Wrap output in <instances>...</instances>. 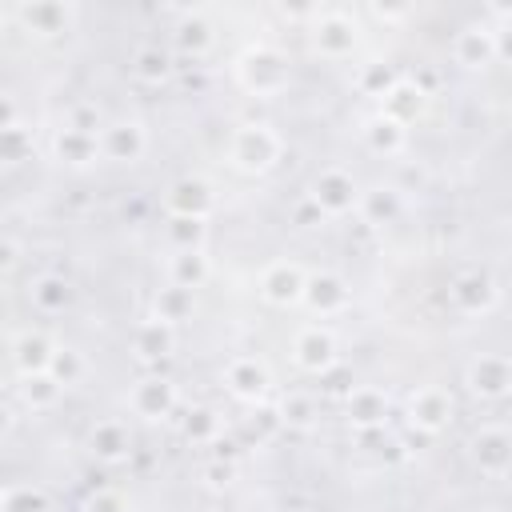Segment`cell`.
<instances>
[{
	"mask_svg": "<svg viewBox=\"0 0 512 512\" xmlns=\"http://www.w3.org/2000/svg\"><path fill=\"white\" fill-rule=\"evenodd\" d=\"M232 76L248 96L272 100V96H284L292 88V60H288L284 48H276L268 40H256L232 60Z\"/></svg>",
	"mask_w": 512,
	"mask_h": 512,
	"instance_id": "obj_1",
	"label": "cell"
},
{
	"mask_svg": "<svg viewBox=\"0 0 512 512\" xmlns=\"http://www.w3.org/2000/svg\"><path fill=\"white\" fill-rule=\"evenodd\" d=\"M224 156L236 172L244 176H264L280 164L284 156V136L268 124V120H244L228 132V144H224Z\"/></svg>",
	"mask_w": 512,
	"mask_h": 512,
	"instance_id": "obj_2",
	"label": "cell"
},
{
	"mask_svg": "<svg viewBox=\"0 0 512 512\" xmlns=\"http://www.w3.org/2000/svg\"><path fill=\"white\" fill-rule=\"evenodd\" d=\"M308 40H312V52L320 60H348L360 44V28L356 20L344 12V8H316L312 12V24H308Z\"/></svg>",
	"mask_w": 512,
	"mask_h": 512,
	"instance_id": "obj_3",
	"label": "cell"
},
{
	"mask_svg": "<svg viewBox=\"0 0 512 512\" xmlns=\"http://www.w3.org/2000/svg\"><path fill=\"white\" fill-rule=\"evenodd\" d=\"M356 196H360L356 176H352L348 168H340V164H328V168H320V172L312 176L304 200H308L324 220H340V216L356 212Z\"/></svg>",
	"mask_w": 512,
	"mask_h": 512,
	"instance_id": "obj_4",
	"label": "cell"
},
{
	"mask_svg": "<svg viewBox=\"0 0 512 512\" xmlns=\"http://www.w3.org/2000/svg\"><path fill=\"white\" fill-rule=\"evenodd\" d=\"M404 416H408V428H416L420 436H440L456 416V396L444 384H420L408 392Z\"/></svg>",
	"mask_w": 512,
	"mask_h": 512,
	"instance_id": "obj_5",
	"label": "cell"
},
{
	"mask_svg": "<svg viewBox=\"0 0 512 512\" xmlns=\"http://www.w3.org/2000/svg\"><path fill=\"white\" fill-rule=\"evenodd\" d=\"M340 360V340L328 324H304L292 336V364L304 376H328Z\"/></svg>",
	"mask_w": 512,
	"mask_h": 512,
	"instance_id": "obj_6",
	"label": "cell"
},
{
	"mask_svg": "<svg viewBox=\"0 0 512 512\" xmlns=\"http://www.w3.org/2000/svg\"><path fill=\"white\" fill-rule=\"evenodd\" d=\"M504 24H484V20H472L464 24L456 36H452V60L468 72L476 68H488L492 60L504 56V40H500Z\"/></svg>",
	"mask_w": 512,
	"mask_h": 512,
	"instance_id": "obj_7",
	"label": "cell"
},
{
	"mask_svg": "<svg viewBox=\"0 0 512 512\" xmlns=\"http://www.w3.org/2000/svg\"><path fill=\"white\" fill-rule=\"evenodd\" d=\"M468 456L480 468V476L488 480H508L512 468V436L504 424H480L468 440Z\"/></svg>",
	"mask_w": 512,
	"mask_h": 512,
	"instance_id": "obj_8",
	"label": "cell"
},
{
	"mask_svg": "<svg viewBox=\"0 0 512 512\" xmlns=\"http://www.w3.org/2000/svg\"><path fill=\"white\" fill-rule=\"evenodd\" d=\"M124 404H128L132 416L156 424V420H168V416L176 412L180 392H176V380H172V376H140V380L128 388Z\"/></svg>",
	"mask_w": 512,
	"mask_h": 512,
	"instance_id": "obj_9",
	"label": "cell"
},
{
	"mask_svg": "<svg viewBox=\"0 0 512 512\" xmlns=\"http://www.w3.org/2000/svg\"><path fill=\"white\" fill-rule=\"evenodd\" d=\"M464 384L476 400H504L512 392V364L504 352H480L464 364Z\"/></svg>",
	"mask_w": 512,
	"mask_h": 512,
	"instance_id": "obj_10",
	"label": "cell"
},
{
	"mask_svg": "<svg viewBox=\"0 0 512 512\" xmlns=\"http://www.w3.org/2000/svg\"><path fill=\"white\" fill-rule=\"evenodd\" d=\"M76 4H64V0H32V4H16L12 8V20L28 32V36H40V40H52V36H64L76 20Z\"/></svg>",
	"mask_w": 512,
	"mask_h": 512,
	"instance_id": "obj_11",
	"label": "cell"
},
{
	"mask_svg": "<svg viewBox=\"0 0 512 512\" xmlns=\"http://www.w3.org/2000/svg\"><path fill=\"white\" fill-rule=\"evenodd\" d=\"M96 148H100V160H112V164H136L144 152H148V128L132 116L124 120H112L96 132Z\"/></svg>",
	"mask_w": 512,
	"mask_h": 512,
	"instance_id": "obj_12",
	"label": "cell"
},
{
	"mask_svg": "<svg viewBox=\"0 0 512 512\" xmlns=\"http://www.w3.org/2000/svg\"><path fill=\"white\" fill-rule=\"evenodd\" d=\"M164 208H168V216H184V220L208 224V216L216 212V192H212V184L200 180V176H180V180L168 184Z\"/></svg>",
	"mask_w": 512,
	"mask_h": 512,
	"instance_id": "obj_13",
	"label": "cell"
},
{
	"mask_svg": "<svg viewBox=\"0 0 512 512\" xmlns=\"http://www.w3.org/2000/svg\"><path fill=\"white\" fill-rule=\"evenodd\" d=\"M448 304L460 316H488L500 304V288H496V280L488 272H460L448 284Z\"/></svg>",
	"mask_w": 512,
	"mask_h": 512,
	"instance_id": "obj_14",
	"label": "cell"
},
{
	"mask_svg": "<svg viewBox=\"0 0 512 512\" xmlns=\"http://www.w3.org/2000/svg\"><path fill=\"white\" fill-rule=\"evenodd\" d=\"M224 388L244 404H264V396L272 392V372L260 356H232L224 364Z\"/></svg>",
	"mask_w": 512,
	"mask_h": 512,
	"instance_id": "obj_15",
	"label": "cell"
},
{
	"mask_svg": "<svg viewBox=\"0 0 512 512\" xmlns=\"http://www.w3.org/2000/svg\"><path fill=\"white\" fill-rule=\"evenodd\" d=\"M300 304L312 312V316H340L348 304H352V288L340 272H308L304 280V296Z\"/></svg>",
	"mask_w": 512,
	"mask_h": 512,
	"instance_id": "obj_16",
	"label": "cell"
},
{
	"mask_svg": "<svg viewBox=\"0 0 512 512\" xmlns=\"http://www.w3.org/2000/svg\"><path fill=\"white\" fill-rule=\"evenodd\" d=\"M304 280L308 272L296 264V260H272L264 272H260V296L272 304V308H296L300 296H304Z\"/></svg>",
	"mask_w": 512,
	"mask_h": 512,
	"instance_id": "obj_17",
	"label": "cell"
},
{
	"mask_svg": "<svg viewBox=\"0 0 512 512\" xmlns=\"http://www.w3.org/2000/svg\"><path fill=\"white\" fill-rule=\"evenodd\" d=\"M392 404H388V392L376 388V384H356L348 388L344 396V420L356 428V432H380L384 420H388Z\"/></svg>",
	"mask_w": 512,
	"mask_h": 512,
	"instance_id": "obj_18",
	"label": "cell"
},
{
	"mask_svg": "<svg viewBox=\"0 0 512 512\" xmlns=\"http://www.w3.org/2000/svg\"><path fill=\"white\" fill-rule=\"evenodd\" d=\"M88 452L104 464H124L132 456V428L120 416H104L88 428Z\"/></svg>",
	"mask_w": 512,
	"mask_h": 512,
	"instance_id": "obj_19",
	"label": "cell"
},
{
	"mask_svg": "<svg viewBox=\"0 0 512 512\" xmlns=\"http://www.w3.org/2000/svg\"><path fill=\"white\" fill-rule=\"evenodd\" d=\"M172 348H176V328L164 324V320H156V316L140 320V324L132 328V336H128V352H132L136 360H144V364L168 360Z\"/></svg>",
	"mask_w": 512,
	"mask_h": 512,
	"instance_id": "obj_20",
	"label": "cell"
},
{
	"mask_svg": "<svg viewBox=\"0 0 512 512\" xmlns=\"http://www.w3.org/2000/svg\"><path fill=\"white\" fill-rule=\"evenodd\" d=\"M360 140H364V148H368L372 156L392 160V156H400V152L408 148V128H404L400 120L384 116V112H372V116L360 124Z\"/></svg>",
	"mask_w": 512,
	"mask_h": 512,
	"instance_id": "obj_21",
	"label": "cell"
},
{
	"mask_svg": "<svg viewBox=\"0 0 512 512\" xmlns=\"http://www.w3.org/2000/svg\"><path fill=\"white\" fill-rule=\"evenodd\" d=\"M212 44H216V32H212V24L204 20V12H200V8H180V24L172 28V48H176L180 56L200 60L204 52H212Z\"/></svg>",
	"mask_w": 512,
	"mask_h": 512,
	"instance_id": "obj_22",
	"label": "cell"
},
{
	"mask_svg": "<svg viewBox=\"0 0 512 512\" xmlns=\"http://www.w3.org/2000/svg\"><path fill=\"white\" fill-rule=\"evenodd\" d=\"M164 276H168V284L196 292V288H204V284H208V276H212V260H208V252H204V248L168 252V260H164Z\"/></svg>",
	"mask_w": 512,
	"mask_h": 512,
	"instance_id": "obj_23",
	"label": "cell"
},
{
	"mask_svg": "<svg viewBox=\"0 0 512 512\" xmlns=\"http://www.w3.org/2000/svg\"><path fill=\"white\" fill-rule=\"evenodd\" d=\"M400 208H404V200H400V192L392 184H372V188H360V196H356V212L372 228L392 224L400 216Z\"/></svg>",
	"mask_w": 512,
	"mask_h": 512,
	"instance_id": "obj_24",
	"label": "cell"
},
{
	"mask_svg": "<svg viewBox=\"0 0 512 512\" xmlns=\"http://www.w3.org/2000/svg\"><path fill=\"white\" fill-rule=\"evenodd\" d=\"M52 156L68 168H88L100 160V148H96V136H84V132H72V128H56L52 136Z\"/></svg>",
	"mask_w": 512,
	"mask_h": 512,
	"instance_id": "obj_25",
	"label": "cell"
},
{
	"mask_svg": "<svg viewBox=\"0 0 512 512\" xmlns=\"http://www.w3.org/2000/svg\"><path fill=\"white\" fill-rule=\"evenodd\" d=\"M52 340L44 332H20L12 340V364L20 376H36V372H48V360H52Z\"/></svg>",
	"mask_w": 512,
	"mask_h": 512,
	"instance_id": "obj_26",
	"label": "cell"
},
{
	"mask_svg": "<svg viewBox=\"0 0 512 512\" xmlns=\"http://www.w3.org/2000/svg\"><path fill=\"white\" fill-rule=\"evenodd\" d=\"M172 72H176L172 52H168V48H160V44H140V48L132 52V76H136L140 84L160 88V84H168V80H172Z\"/></svg>",
	"mask_w": 512,
	"mask_h": 512,
	"instance_id": "obj_27",
	"label": "cell"
},
{
	"mask_svg": "<svg viewBox=\"0 0 512 512\" xmlns=\"http://www.w3.org/2000/svg\"><path fill=\"white\" fill-rule=\"evenodd\" d=\"M28 300H32L36 312L56 316V312H64L72 304V284L64 276H56V272H44V276L28 280Z\"/></svg>",
	"mask_w": 512,
	"mask_h": 512,
	"instance_id": "obj_28",
	"label": "cell"
},
{
	"mask_svg": "<svg viewBox=\"0 0 512 512\" xmlns=\"http://www.w3.org/2000/svg\"><path fill=\"white\" fill-rule=\"evenodd\" d=\"M152 316L164 320V324H172V328H180L184 320L196 316V292L176 288V284H164V288L152 296Z\"/></svg>",
	"mask_w": 512,
	"mask_h": 512,
	"instance_id": "obj_29",
	"label": "cell"
},
{
	"mask_svg": "<svg viewBox=\"0 0 512 512\" xmlns=\"http://www.w3.org/2000/svg\"><path fill=\"white\" fill-rule=\"evenodd\" d=\"M400 80H404V76H400L388 60H368V64H360L356 76H352L356 92H360V96H372V100H384Z\"/></svg>",
	"mask_w": 512,
	"mask_h": 512,
	"instance_id": "obj_30",
	"label": "cell"
},
{
	"mask_svg": "<svg viewBox=\"0 0 512 512\" xmlns=\"http://www.w3.org/2000/svg\"><path fill=\"white\" fill-rule=\"evenodd\" d=\"M424 104H428V96H424L412 80H400V84L380 100V112H384V116H392V120H400V124L408 128V124L424 112Z\"/></svg>",
	"mask_w": 512,
	"mask_h": 512,
	"instance_id": "obj_31",
	"label": "cell"
},
{
	"mask_svg": "<svg viewBox=\"0 0 512 512\" xmlns=\"http://www.w3.org/2000/svg\"><path fill=\"white\" fill-rule=\"evenodd\" d=\"M48 376H52L64 392L76 388V384L88 376V360H84V352L72 348V344H56V348H52V360H48Z\"/></svg>",
	"mask_w": 512,
	"mask_h": 512,
	"instance_id": "obj_32",
	"label": "cell"
},
{
	"mask_svg": "<svg viewBox=\"0 0 512 512\" xmlns=\"http://www.w3.org/2000/svg\"><path fill=\"white\" fill-rule=\"evenodd\" d=\"M20 400H24V408H32V412H52L60 400H64V388L48 376V372H36V376H20Z\"/></svg>",
	"mask_w": 512,
	"mask_h": 512,
	"instance_id": "obj_33",
	"label": "cell"
},
{
	"mask_svg": "<svg viewBox=\"0 0 512 512\" xmlns=\"http://www.w3.org/2000/svg\"><path fill=\"white\" fill-rule=\"evenodd\" d=\"M180 432H184V440H192V444H212V448H216V444H220V432H224V420H220L216 408L196 404V408L184 412Z\"/></svg>",
	"mask_w": 512,
	"mask_h": 512,
	"instance_id": "obj_34",
	"label": "cell"
},
{
	"mask_svg": "<svg viewBox=\"0 0 512 512\" xmlns=\"http://www.w3.org/2000/svg\"><path fill=\"white\" fill-rule=\"evenodd\" d=\"M276 416H280V428H312L316 400L308 392H288L276 400Z\"/></svg>",
	"mask_w": 512,
	"mask_h": 512,
	"instance_id": "obj_35",
	"label": "cell"
},
{
	"mask_svg": "<svg viewBox=\"0 0 512 512\" xmlns=\"http://www.w3.org/2000/svg\"><path fill=\"white\" fill-rule=\"evenodd\" d=\"M164 236H168V252H188V248H204V224H200V220L168 216V224H164Z\"/></svg>",
	"mask_w": 512,
	"mask_h": 512,
	"instance_id": "obj_36",
	"label": "cell"
},
{
	"mask_svg": "<svg viewBox=\"0 0 512 512\" xmlns=\"http://www.w3.org/2000/svg\"><path fill=\"white\" fill-rule=\"evenodd\" d=\"M32 152H36V144L24 124L0 128V164H24V160H32Z\"/></svg>",
	"mask_w": 512,
	"mask_h": 512,
	"instance_id": "obj_37",
	"label": "cell"
},
{
	"mask_svg": "<svg viewBox=\"0 0 512 512\" xmlns=\"http://www.w3.org/2000/svg\"><path fill=\"white\" fill-rule=\"evenodd\" d=\"M0 512H48V496L36 484H8Z\"/></svg>",
	"mask_w": 512,
	"mask_h": 512,
	"instance_id": "obj_38",
	"label": "cell"
},
{
	"mask_svg": "<svg viewBox=\"0 0 512 512\" xmlns=\"http://www.w3.org/2000/svg\"><path fill=\"white\" fill-rule=\"evenodd\" d=\"M64 128H72V132H84V136H96L100 128H104V120H100V112H96V104H72L68 112H64Z\"/></svg>",
	"mask_w": 512,
	"mask_h": 512,
	"instance_id": "obj_39",
	"label": "cell"
},
{
	"mask_svg": "<svg viewBox=\"0 0 512 512\" xmlns=\"http://www.w3.org/2000/svg\"><path fill=\"white\" fill-rule=\"evenodd\" d=\"M200 480H204L208 488H228V484L236 480V464L224 460V456H216V460H208V464L200 468Z\"/></svg>",
	"mask_w": 512,
	"mask_h": 512,
	"instance_id": "obj_40",
	"label": "cell"
},
{
	"mask_svg": "<svg viewBox=\"0 0 512 512\" xmlns=\"http://www.w3.org/2000/svg\"><path fill=\"white\" fill-rule=\"evenodd\" d=\"M84 512H128V500H124V492H116V488H96V492L84 500Z\"/></svg>",
	"mask_w": 512,
	"mask_h": 512,
	"instance_id": "obj_41",
	"label": "cell"
},
{
	"mask_svg": "<svg viewBox=\"0 0 512 512\" xmlns=\"http://www.w3.org/2000/svg\"><path fill=\"white\" fill-rule=\"evenodd\" d=\"M368 16H376V20H384V24H396V20H404V16H412V4H368Z\"/></svg>",
	"mask_w": 512,
	"mask_h": 512,
	"instance_id": "obj_42",
	"label": "cell"
},
{
	"mask_svg": "<svg viewBox=\"0 0 512 512\" xmlns=\"http://www.w3.org/2000/svg\"><path fill=\"white\" fill-rule=\"evenodd\" d=\"M16 260H20V244H16V240H8V236H0V272L16 268Z\"/></svg>",
	"mask_w": 512,
	"mask_h": 512,
	"instance_id": "obj_43",
	"label": "cell"
},
{
	"mask_svg": "<svg viewBox=\"0 0 512 512\" xmlns=\"http://www.w3.org/2000/svg\"><path fill=\"white\" fill-rule=\"evenodd\" d=\"M12 124H20V108L8 92H0V128H12Z\"/></svg>",
	"mask_w": 512,
	"mask_h": 512,
	"instance_id": "obj_44",
	"label": "cell"
},
{
	"mask_svg": "<svg viewBox=\"0 0 512 512\" xmlns=\"http://www.w3.org/2000/svg\"><path fill=\"white\" fill-rule=\"evenodd\" d=\"M12 420H16V416H12V408L0 400V436H8V432H12Z\"/></svg>",
	"mask_w": 512,
	"mask_h": 512,
	"instance_id": "obj_45",
	"label": "cell"
},
{
	"mask_svg": "<svg viewBox=\"0 0 512 512\" xmlns=\"http://www.w3.org/2000/svg\"><path fill=\"white\" fill-rule=\"evenodd\" d=\"M476 512H504V508H496V504H484V508H476Z\"/></svg>",
	"mask_w": 512,
	"mask_h": 512,
	"instance_id": "obj_46",
	"label": "cell"
},
{
	"mask_svg": "<svg viewBox=\"0 0 512 512\" xmlns=\"http://www.w3.org/2000/svg\"><path fill=\"white\" fill-rule=\"evenodd\" d=\"M4 24H8V12L0 8V36H4Z\"/></svg>",
	"mask_w": 512,
	"mask_h": 512,
	"instance_id": "obj_47",
	"label": "cell"
},
{
	"mask_svg": "<svg viewBox=\"0 0 512 512\" xmlns=\"http://www.w3.org/2000/svg\"><path fill=\"white\" fill-rule=\"evenodd\" d=\"M0 508H4V488H0Z\"/></svg>",
	"mask_w": 512,
	"mask_h": 512,
	"instance_id": "obj_48",
	"label": "cell"
}]
</instances>
